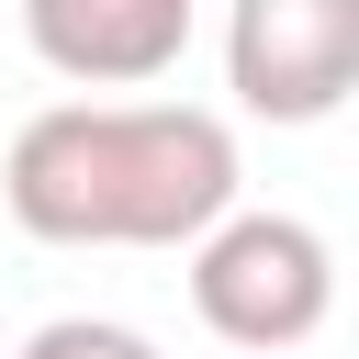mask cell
Listing matches in <instances>:
<instances>
[{
    "mask_svg": "<svg viewBox=\"0 0 359 359\" xmlns=\"http://www.w3.org/2000/svg\"><path fill=\"white\" fill-rule=\"evenodd\" d=\"M22 45L79 90H146L191 45V0H22Z\"/></svg>",
    "mask_w": 359,
    "mask_h": 359,
    "instance_id": "obj_4",
    "label": "cell"
},
{
    "mask_svg": "<svg viewBox=\"0 0 359 359\" xmlns=\"http://www.w3.org/2000/svg\"><path fill=\"white\" fill-rule=\"evenodd\" d=\"M191 314L224 348H258V359L269 348H303L337 314V247L303 213H224L191 247Z\"/></svg>",
    "mask_w": 359,
    "mask_h": 359,
    "instance_id": "obj_2",
    "label": "cell"
},
{
    "mask_svg": "<svg viewBox=\"0 0 359 359\" xmlns=\"http://www.w3.org/2000/svg\"><path fill=\"white\" fill-rule=\"evenodd\" d=\"M224 90L258 123H325L359 90V0H236L224 11Z\"/></svg>",
    "mask_w": 359,
    "mask_h": 359,
    "instance_id": "obj_3",
    "label": "cell"
},
{
    "mask_svg": "<svg viewBox=\"0 0 359 359\" xmlns=\"http://www.w3.org/2000/svg\"><path fill=\"white\" fill-rule=\"evenodd\" d=\"M236 180V135L202 101H45L0 157V202L45 247H202Z\"/></svg>",
    "mask_w": 359,
    "mask_h": 359,
    "instance_id": "obj_1",
    "label": "cell"
},
{
    "mask_svg": "<svg viewBox=\"0 0 359 359\" xmlns=\"http://www.w3.org/2000/svg\"><path fill=\"white\" fill-rule=\"evenodd\" d=\"M11 359H168L146 325H112V314H56V325H34Z\"/></svg>",
    "mask_w": 359,
    "mask_h": 359,
    "instance_id": "obj_5",
    "label": "cell"
}]
</instances>
